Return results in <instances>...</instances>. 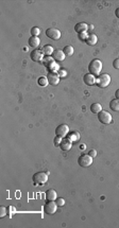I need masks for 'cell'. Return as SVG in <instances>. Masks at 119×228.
I'll list each match as a JSON object with an SVG mask.
<instances>
[{
    "label": "cell",
    "mask_w": 119,
    "mask_h": 228,
    "mask_svg": "<svg viewBox=\"0 0 119 228\" xmlns=\"http://www.w3.org/2000/svg\"><path fill=\"white\" fill-rule=\"evenodd\" d=\"M67 138L71 140V141H78L80 139V134L78 132H71V133H69L67 135Z\"/></svg>",
    "instance_id": "44dd1931"
},
{
    "label": "cell",
    "mask_w": 119,
    "mask_h": 228,
    "mask_svg": "<svg viewBox=\"0 0 119 228\" xmlns=\"http://www.w3.org/2000/svg\"><path fill=\"white\" fill-rule=\"evenodd\" d=\"M71 147H73V141H71V140H69L68 138H63L62 142H61V144H60L61 150L69 151L71 149Z\"/></svg>",
    "instance_id": "7c38bea8"
},
{
    "label": "cell",
    "mask_w": 119,
    "mask_h": 228,
    "mask_svg": "<svg viewBox=\"0 0 119 228\" xmlns=\"http://www.w3.org/2000/svg\"><path fill=\"white\" fill-rule=\"evenodd\" d=\"M57 207H59V206L57 205L55 200H47V203L44 205V212L46 214H48V215H51V214L55 213Z\"/></svg>",
    "instance_id": "277c9868"
},
{
    "label": "cell",
    "mask_w": 119,
    "mask_h": 228,
    "mask_svg": "<svg viewBox=\"0 0 119 228\" xmlns=\"http://www.w3.org/2000/svg\"><path fill=\"white\" fill-rule=\"evenodd\" d=\"M90 111L93 112V114H96L98 115L99 112L102 111V106L100 103H94L92 104V106H90Z\"/></svg>",
    "instance_id": "d6986e66"
},
{
    "label": "cell",
    "mask_w": 119,
    "mask_h": 228,
    "mask_svg": "<svg viewBox=\"0 0 119 228\" xmlns=\"http://www.w3.org/2000/svg\"><path fill=\"white\" fill-rule=\"evenodd\" d=\"M46 35L50 38V39L59 40L61 38V31L57 30V28H49L46 30Z\"/></svg>",
    "instance_id": "52a82bcc"
},
{
    "label": "cell",
    "mask_w": 119,
    "mask_h": 228,
    "mask_svg": "<svg viewBox=\"0 0 119 228\" xmlns=\"http://www.w3.org/2000/svg\"><path fill=\"white\" fill-rule=\"evenodd\" d=\"M88 155L92 156L93 158H94V157H96V156H97V151H96V150H90L89 152H88Z\"/></svg>",
    "instance_id": "4dcf8cb0"
},
{
    "label": "cell",
    "mask_w": 119,
    "mask_h": 228,
    "mask_svg": "<svg viewBox=\"0 0 119 228\" xmlns=\"http://www.w3.org/2000/svg\"><path fill=\"white\" fill-rule=\"evenodd\" d=\"M5 214H7V208L1 206V207H0V216H1V218H4Z\"/></svg>",
    "instance_id": "83f0119b"
},
{
    "label": "cell",
    "mask_w": 119,
    "mask_h": 228,
    "mask_svg": "<svg viewBox=\"0 0 119 228\" xmlns=\"http://www.w3.org/2000/svg\"><path fill=\"white\" fill-rule=\"evenodd\" d=\"M111 83V76L106 73H103V75H100L98 76V79L96 80V85L99 87V88H105L107 87Z\"/></svg>",
    "instance_id": "3957f363"
},
{
    "label": "cell",
    "mask_w": 119,
    "mask_h": 228,
    "mask_svg": "<svg viewBox=\"0 0 119 228\" xmlns=\"http://www.w3.org/2000/svg\"><path fill=\"white\" fill-rule=\"evenodd\" d=\"M57 199V191L53 190V189H49V190L46 192V200H55Z\"/></svg>",
    "instance_id": "2e32d148"
},
{
    "label": "cell",
    "mask_w": 119,
    "mask_h": 228,
    "mask_svg": "<svg viewBox=\"0 0 119 228\" xmlns=\"http://www.w3.org/2000/svg\"><path fill=\"white\" fill-rule=\"evenodd\" d=\"M28 43H29L30 47H32V48H34V49H37V47L40 46V44H41V39L38 38V36H31L29 38V40H28Z\"/></svg>",
    "instance_id": "9a60e30c"
},
{
    "label": "cell",
    "mask_w": 119,
    "mask_h": 228,
    "mask_svg": "<svg viewBox=\"0 0 119 228\" xmlns=\"http://www.w3.org/2000/svg\"><path fill=\"white\" fill-rule=\"evenodd\" d=\"M113 67H114L115 69H119V59H116L113 61Z\"/></svg>",
    "instance_id": "f546056e"
},
{
    "label": "cell",
    "mask_w": 119,
    "mask_h": 228,
    "mask_svg": "<svg viewBox=\"0 0 119 228\" xmlns=\"http://www.w3.org/2000/svg\"><path fill=\"white\" fill-rule=\"evenodd\" d=\"M47 79H48L49 84L53 85V86H55V85H57V84L60 83V75H57V73H54V72L48 73V75H47Z\"/></svg>",
    "instance_id": "30bf717a"
},
{
    "label": "cell",
    "mask_w": 119,
    "mask_h": 228,
    "mask_svg": "<svg viewBox=\"0 0 119 228\" xmlns=\"http://www.w3.org/2000/svg\"><path fill=\"white\" fill-rule=\"evenodd\" d=\"M30 56H31V60L33 62H36V63L43 62V60H44V53L41 52V50H40V49H34V50L31 52Z\"/></svg>",
    "instance_id": "9c48e42d"
},
{
    "label": "cell",
    "mask_w": 119,
    "mask_h": 228,
    "mask_svg": "<svg viewBox=\"0 0 119 228\" xmlns=\"http://www.w3.org/2000/svg\"><path fill=\"white\" fill-rule=\"evenodd\" d=\"M87 36H88V35L86 34V32H85V33H80V34H79V38L81 40H84V42L86 40Z\"/></svg>",
    "instance_id": "f1b7e54d"
},
{
    "label": "cell",
    "mask_w": 119,
    "mask_h": 228,
    "mask_svg": "<svg viewBox=\"0 0 119 228\" xmlns=\"http://www.w3.org/2000/svg\"><path fill=\"white\" fill-rule=\"evenodd\" d=\"M37 83H38V85H40V86L45 87V86H47V85L49 84V82H48V79H47V76H41V78L37 80Z\"/></svg>",
    "instance_id": "603a6c76"
},
{
    "label": "cell",
    "mask_w": 119,
    "mask_h": 228,
    "mask_svg": "<svg viewBox=\"0 0 119 228\" xmlns=\"http://www.w3.org/2000/svg\"><path fill=\"white\" fill-rule=\"evenodd\" d=\"M115 15H116V17L119 18V8H117V9H116V11H115Z\"/></svg>",
    "instance_id": "1f68e13d"
},
{
    "label": "cell",
    "mask_w": 119,
    "mask_h": 228,
    "mask_svg": "<svg viewBox=\"0 0 119 228\" xmlns=\"http://www.w3.org/2000/svg\"><path fill=\"white\" fill-rule=\"evenodd\" d=\"M98 120L103 124H110L112 122V115L106 111H102L98 114Z\"/></svg>",
    "instance_id": "8992f818"
},
{
    "label": "cell",
    "mask_w": 119,
    "mask_h": 228,
    "mask_svg": "<svg viewBox=\"0 0 119 228\" xmlns=\"http://www.w3.org/2000/svg\"><path fill=\"white\" fill-rule=\"evenodd\" d=\"M96 76L90 75V73H86L84 76H83V81H84V83L88 85V86H93V85L96 84Z\"/></svg>",
    "instance_id": "8fae6325"
},
{
    "label": "cell",
    "mask_w": 119,
    "mask_h": 228,
    "mask_svg": "<svg viewBox=\"0 0 119 228\" xmlns=\"http://www.w3.org/2000/svg\"><path fill=\"white\" fill-rule=\"evenodd\" d=\"M69 134V126L67 124H60L55 128V135L64 138Z\"/></svg>",
    "instance_id": "ba28073f"
},
{
    "label": "cell",
    "mask_w": 119,
    "mask_h": 228,
    "mask_svg": "<svg viewBox=\"0 0 119 228\" xmlns=\"http://www.w3.org/2000/svg\"><path fill=\"white\" fill-rule=\"evenodd\" d=\"M65 54H64V52H63V50H54L53 52V54H52V57H53V60H55V61H57V62H62V61H64V59H65Z\"/></svg>",
    "instance_id": "5bb4252c"
},
{
    "label": "cell",
    "mask_w": 119,
    "mask_h": 228,
    "mask_svg": "<svg viewBox=\"0 0 119 228\" xmlns=\"http://www.w3.org/2000/svg\"><path fill=\"white\" fill-rule=\"evenodd\" d=\"M62 140H63L62 137L55 136V138H54V145H55V147H60V144H61V142H62Z\"/></svg>",
    "instance_id": "484cf974"
},
{
    "label": "cell",
    "mask_w": 119,
    "mask_h": 228,
    "mask_svg": "<svg viewBox=\"0 0 119 228\" xmlns=\"http://www.w3.org/2000/svg\"><path fill=\"white\" fill-rule=\"evenodd\" d=\"M32 179H33L34 185H40V186L45 185V184L48 182V174L45 172H37L33 175Z\"/></svg>",
    "instance_id": "7a4b0ae2"
},
{
    "label": "cell",
    "mask_w": 119,
    "mask_h": 228,
    "mask_svg": "<svg viewBox=\"0 0 119 228\" xmlns=\"http://www.w3.org/2000/svg\"><path fill=\"white\" fill-rule=\"evenodd\" d=\"M41 52H43L44 54H45L46 56H50L53 54V48H52V46L50 45H46V46H44L43 48H41Z\"/></svg>",
    "instance_id": "ac0fdd59"
},
{
    "label": "cell",
    "mask_w": 119,
    "mask_h": 228,
    "mask_svg": "<svg viewBox=\"0 0 119 228\" xmlns=\"http://www.w3.org/2000/svg\"><path fill=\"white\" fill-rule=\"evenodd\" d=\"M87 30H88V26L85 23H79L74 26V31H76L77 33H79V34L80 33L87 32Z\"/></svg>",
    "instance_id": "4fadbf2b"
},
{
    "label": "cell",
    "mask_w": 119,
    "mask_h": 228,
    "mask_svg": "<svg viewBox=\"0 0 119 228\" xmlns=\"http://www.w3.org/2000/svg\"><path fill=\"white\" fill-rule=\"evenodd\" d=\"M43 64H45L47 66H50L52 64H54V63H53V57L45 56V57H44V60H43Z\"/></svg>",
    "instance_id": "cb8c5ba5"
},
{
    "label": "cell",
    "mask_w": 119,
    "mask_h": 228,
    "mask_svg": "<svg viewBox=\"0 0 119 228\" xmlns=\"http://www.w3.org/2000/svg\"><path fill=\"white\" fill-rule=\"evenodd\" d=\"M110 108L114 111H119V99H114L110 102Z\"/></svg>",
    "instance_id": "ffe728a7"
},
{
    "label": "cell",
    "mask_w": 119,
    "mask_h": 228,
    "mask_svg": "<svg viewBox=\"0 0 119 228\" xmlns=\"http://www.w3.org/2000/svg\"><path fill=\"white\" fill-rule=\"evenodd\" d=\"M115 97H116V99H119V89H117L115 91Z\"/></svg>",
    "instance_id": "d6a6232c"
},
{
    "label": "cell",
    "mask_w": 119,
    "mask_h": 228,
    "mask_svg": "<svg viewBox=\"0 0 119 228\" xmlns=\"http://www.w3.org/2000/svg\"><path fill=\"white\" fill-rule=\"evenodd\" d=\"M63 52H64V54L66 56H71L73 54V47H71V46H66L64 47V49H63Z\"/></svg>",
    "instance_id": "7402d4cb"
},
{
    "label": "cell",
    "mask_w": 119,
    "mask_h": 228,
    "mask_svg": "<svg viewBox=\"0 0 119 228\" xmlns=\"http://www.w3.org/2000/svg\"><path fill=\"white\" fill-rule=\"evenodd\" d=\"M97 42H98V37H97L95 34H89L87 36L86 40H85V43H86L88 46H95Z\"/></svg>",
    "instance_id": "e0dca14e"
},
{
    "label": "cell",
    "mask_w": 119,
    "mask_h": 228,
    "mask_svg": "<svg viewBox=\"0 0 119 228\" xmlns=\"http://www.w3.org/2000/svg\"><path fill=\"white\" fill-rule=\"evenodd\" d=\"M101 71H102V62L100 60H97V59L93 60L89 63V65H88V72L95 76H99Z\"/></svg>",
    "instance_id": "6da1fadb"
},
{
    "label": "cell",
    "mask_w": 119,
    "mask_h": 228,
    "mask_svg": "<svg viewBox=\"0 0 119 228\" xmlns=\"http://www.w3.org/2000/svg\"><path fill=\"white\" fill-rule=\"evenodd\" d=\"M55 203H57V205L59 206V207H62V206L65 205V200H64V199H62V197L55 200Z\"/></svg>",
    "instance_id": "4316f807"
},
{
    "label": "cell",
    "mask_w": 119,
    "mask_h": 228,
    "mask_svg": "<svg viewBox=\"0 0 119 228\" xmlns=\"http://www.w3.org/2000/svg\"><path fill=\"white\" fill-rule=\"evenodd\" d=\"M40 33H41V29L37 28V27H33V28L31 29L32 36H38V35H40Z\"/></svg>",
    "instance_id": "d4e9b609"
},
{
    "label": "cell",
    "mask_w": 119,
    "mask_h": 228,
    "mask_svg": "<svg viewBox=\"0 0 119 228\" xmlns=\"http://www.w3.org/2000/svg\"><path fill=\"white\" fill-rule=\"evenodd\" d=\"M78 163L82 168H87L93 163V157L88 155V154H82L78 158Z\"/></svg>",
    "instance_id": "5b68a950"
}]
</instances>
